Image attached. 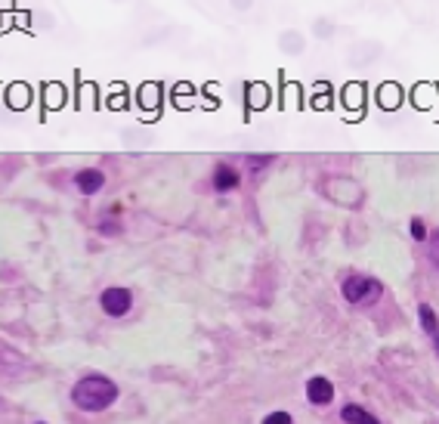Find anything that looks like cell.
<instances>
[{
	"instance_id": "obj_1",
	"label": "cell",
	"mask_w": 439,
	"mask_h": 424,
	"mask_svg": "<svg viewBox=\"0 0 439 424\" xmlns=\"http://www.w3.org/2000/svg\"><path fill=\"white\" fill-rule=\"evenodd\" d=\"M114 400H118V384L99 372H90L71 387V402L81 412H105Z\"/></svg>"
},
{
	"instance_id": "obj_2",
	"label": "cell",
	"mask_w": 439,
	"mask_h": 424,
	"mask_svg": "<svg viewBox=\"0 0 439 424\" xmlns=\"http://www.w3.org/2000/svg\"><path fill=\"white\" fill-rule=\"evenodd\" d=\"M341 294L343 300L352 307H371L380 300V294H384V285L378 282V279L371 276H362V272H350L347 279L341 282Z\"/></svg>"
},
{
	"instance_id": "obj_3",
	"label": "cell",
	"mask_w": 439,
	"mask_h": 424,
	"mask_svg": "<svg viewBox=\"0 0 439 424\" xmlns=\"http://www.w3.org/2000/svg\"><path fill=\"white\" fill-rule=\"evenodd\" d=\"M99 307H103L105 316H112V319H121V316L131 313L133 307V294L131 288H121V285H112V288H105L99 294Z\"/></svg>"
},
{
	"instance_id": "obj_4",
	"label": "cell",
	"mask_w": 439,
	"mask_h": 424,
	"mask_svg": "<svg viewBox=\"0 0 439 424\" xmlns=\"http://www.w3.org/2000/svg\"><path fill=\"white\" fill-rule=\"evenodd\" d=\"M306 400L313 402V406H328L331 400H334V384L325 378V375H315L306 381Z\"/></svg>"
},
{
	"instance_id": "obj_5",
	"label": "cell",
	"mask_w": 439,
	"mask_h": 424,
	"mask_svg": "<svg viewBox=\"0 0 439 424\" xmlns=\"http://www.w3.org/2000/svg\"><path fill=\"white\" fill-rule=\"evenodd\" d=\"M75 186H77V192H84V196H96V192L105 186V174L96 168H84L75 174Z\"/></svg>"
},
{
	"instance_id": "obj_6",
	"label": "cell",
	"mask_w": 439,
	"mask_h": 424,
	"mask_svg": "<svg viewBox=\"0 0 439 424\" xmlns=\"http://www.w3.org/2000/svg\"><path fill=\"white\" fill-rule=\"evenodd\" d=\"M239 183H241V174L232 164H217V168H214V189L217 192H232V189H239Z\"/></svg>"
},
{
	"instance_id": "obj_7",
	"label": "cell",
	"mask_w": 439,
	"mask_h": 424,
	"mask_svg": "<svg viewBox=\"0 0 439 424\" xmlns=\"http://www.w3.org/2000/svg\"><path fill=\"white\" fill-rule=\"evenodd\" d=\"M417 319H421V328L427 332L430 344H433L436 353H439V316H436V310L430 304H421L417 307Z\"/></svg>"
},
{
	"instance_id": "obj_8",
	"label": "cell",
	"mask_w": 439,
	"mask_h": 424,
	"mask_svg": "<svg viewBox=\"0 0 439 424\" xmlns=\"http://www.w3.org/2000/svg\"><path fill=\"white\" fill-rule=\"evenodd\" d=\"M341 421H347V424H380V421L369 412V409H365V406H356V402H347V406L341 409Z\"/></svg>"
},
{
	"instance_id": "obj_9",
	"label": "cell",
	"mask_w": 439,
	"mask_h": 424,
	"mask_svg": "<svg viewBox=\"0 0 439 424\" xmlns=\"http://www.w3.org/2000/svg\"><path fill=\"white\" fill-rule=\"evenodd\" d=\"M266 164H272V155H248V170H263Z\"/></svg>"
},
{
	"instance_id": "obj_10",
	"label": "cell",
	"mask_w": 439,
	"mask_h": 424,
	"mask_svg": "<svg viewBox=\"0 0 439 424\" xmlns=\"http://www.w3.org/2000/svg\"><path fill=\"white\" fill-rule=\"evenodd\" d=\"M412 239H415V242H424V239H427V226H424L421 217L412 220Z\"/></svg>"
},
{
	"instance_id": "obj_11",
	"label": "cell",
	"mask_w": 439,
	"mask_h": 424,
	"mask_svg": "<svg viewBox=\"0 0 439 424\" xmlns=\"http://www.w3.org/2000/svg\"><path fill=\"white\" fill-rule=\"evenodd\" d=\"M263 424H294V418L288 412H272V415H266Z\"/></svg>"
},
{
	"instance_id": "obj_12",
	"label": "cell",
	"mask_w": 439,
	"mask_h": 424,
	"mask_svg": "<svg viewBox=\"0 0 439 424\" xmlns=\"http://www.w3.org/2000/svg\"><path fill=\"white\" fill-rule=\"evenodd\" d=\"M38 424H44V421H38Z\"/></svg>"
}]
</instances>
